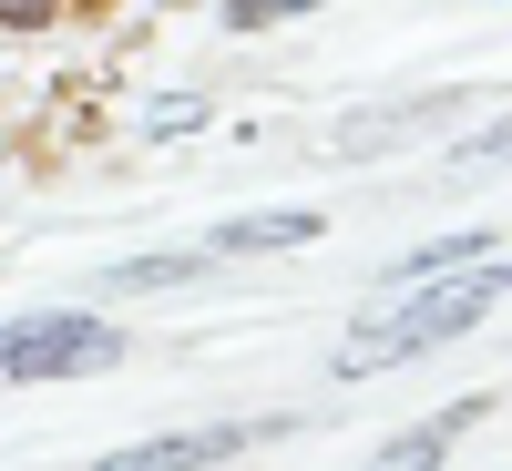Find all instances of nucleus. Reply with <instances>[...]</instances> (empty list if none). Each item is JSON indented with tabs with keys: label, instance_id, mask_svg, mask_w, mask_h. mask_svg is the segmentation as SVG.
I'll return each instance as SVG.
<instances>
[{
	"label": "nucleus",
	"instance_id": "9b49d317",
	"mask_svg": "<svg viewBox=\"0 0 512 471\" xmlns=\"http://www.w3.org/2000/svg\"><path fill=\"white\" fill-rule=\"evenodd\" d=\"M41 21H62V0H0V31H41Z\"/></svg>",
	"mask_w": 512,
	"mask_h": 471
},
{
	"label": "nucleus",
	"instance_id": "423d86ee",
	"mask_svg": "<svg viewBox=\"0 0 512 471\" xmlns=\"http://www.w3.org/2000/svg\"><path fill=\"white\" fill-rule=\"evenodd\" d=\"M472 420H482V400H461L451 420H431V431H400V441H390V451H379L369 471H441V461H451V441H461V431H472Z\"/></svg>",
	"mask_w": 512,
	"mask_h": 471
},
{
	"label": "nucleus",
	"instance_id": "9d476101",
	"mask_svg": "<svg viewBox=\"0 0 512 471\" xmlns=\"http://www.w3.org/2000/svg\"><path fill=\"white\" fill-rule=\"evenodd\" d=\"M492 164H512V123H492V134H472L451 154V175H492Z\"/></svg>",
	"mask_w": 512,
	"mask_h": 471
},
{
	"label": "nucleus",
	"instance_id": "7ed1b4c3",
	"mask_svg": "<svg viewBox=\"0 0 512 471\" xmlns=\"http://www.w3.org/2000/svg\"><path fill=\"white\" fill-rule=\"evenodd\" d=\"M246 441H267V420H226V431H164V441H134L93 471H205V461H236Z\"/></svg>",
	"mask_w": 512,
	"mask_h": 471
},
{
	"label": "nucleus",
	"instance_id": "1a4fd4ad",
	"mask_svg": "<svg viewBox=\"0 0 512 471\" xmlns=\"http://www.w3.org/2000/svg\"><path fill=\"white\" fill-rule=\"evenodd\" d=\"M308 11H328V0H226V21H236V31H267V21H308Z\"/></svg>",
	"mask_w": 512,
	"mask_h": 471
},
{
	"label": "nucleus",
	"instance_id": "0eeeda50",
	"mask_svg": "<svg viewBox=\"0 0 512 471\" xmlns=\"http://www.w3.org/2000/svg\"><path fill=\"white\" fill-rule=\"evenodd\" d=\"M205 267V246H175V256H123V267H103V297H154V287H185Z\"/></svg>",
	"mask_w": 512,
	"mask_h": 471
},
{
	"label": "nucleus",
	"instance_id": "6e6552de",
	"mask_svg": "<svg viewBox=\"0 0 512 471\" xmlns=\"http://www.w3.org/2000/svg\"><path fill=\"white\" fill-rule=\"evenodd\" d=\"M482 246H502V236H441V246H420V256H400L390 267V287H431V277H461V267H482Z\"/></svg>",
	"mask_w": 512,
	"mask_h": 471
},
{
	"label": "nucleus",
	"instance_id": "f257e3e1",
	"mask_svg": "<svg viewBox=\"0 0 512 471\" xmlns=\"http://www.w3.org/2000/svg\"><path fill=\"white\" fill-rule=\"evenodd\" d=\"M502 297H512V267H492V256H482L472 277H441V287H420L410 308L390 318V338H369V349H338V369H390V359H420V349H451V338L472 328L482 308H502Z\"/></svg>",
	"mask_w": 512,
	"mask_h": 471
},
{
	"label": "nucleus",
	"instance_id": "f03ea898",
	"mask_svg": "<svg viewBox=\"0 0 512 471\" xmlns=\"http://www.w3.org/2000/svg\"><path fill=\"white\" fill-rule=\"evenodd\" d=\"M123 359V328L103 318H21V328H0V379H82V369H113Z\"/></svg>",
	"mask_w": 512,
	"mask_h": 471
},
{
	"label": "nucleus",
	"instance_id": "39448f33",
	"mask_svg": "<svg viewBox=\"0 0 512 471\" xmlns=\"http://www.w3.org/2000/svg\"><path fill=\"white\" fill-rule=\"evenodd\" d=\"M461 103V82H441V93H420V103H390V113H369V123H349L338 134V154H379V144H400V134H420V123H441Z\"/></svg>",
	"mask_w": 512,
	"mask_h": 471
},
{
	"label": "nucleus",
	"instance_id": "20e7f679",
	"mask_svg": "<svg viewBox=\"0 0 512 471\" xmlns=\"http://www.w3.org/2000/svg\"><path fill=\"white\" fill-rule=\"evenodd\" d=\"M308 236H318L308 205H277V216H226L205 236V256H267V246H308Z\"/></svg>",
	"mask_w": 512,
	"mask_h": 471
}]
</instances>
